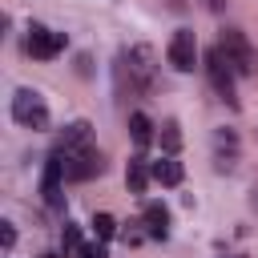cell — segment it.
Here are the masks:
<instances>
[{
    "instance_id": "6da1fadb",
    "label": "cell",
    "mask_w": 258,
    "mask_h": 258,
    "mask_svg": "<svg viewBox=\"0 0 258 258\" xmlns=\"http://www.w3.org/2000/svg\"><path fill=\"white\" fill-rule=\"evenodd\" d=\"M12 117H16V125H24V129H48V105H44V97H40L36 89H16V97H12Z\"/></svg>"
},
{
    "instance_id": "7a4b0ae2",
    "label": "cell",
    "mask_w": 258,
    "mask_h": 258,
    "mask_svg": "<svg viewBox=\"0 0 258 258\" xmlns=\"http://www.w3.org/2000/svg\"><path fill=\"white\" fill-rule=\"evenodd\" d=\"M218 48L226 52V60H230L238 73H254V69H258V52H254V44L246 40V32L226 28V32H222V40H218Z\"/></svg>"
},
{
    "instance_id": "3957f363",
    "label": "cell",
    "mask_w": 258,
    "mask_h": 258,
    "mask_svg": "<svg viewBox=\"0 0 258 258\" xmlns=\"http://www.w3.org/2000/svg\"><path fill=\"white\" fill-rule=\"evenodd\" d=\"M206 73H210V81H214V89H218V97L226 101V105H238V89H234V64L226 60V52L222 48H210L206 52Z\"/></svg>"
},
{
    "instance_id": "277c9868",
    "label": "cell",
    "mask_w": 258,
    "mask_h": 258,
    "mask_svg": "<svg viewBox=\"0 0 258 258\" xmlns=\"http://www.w3.org/2000/svg\"><path fill=\"white\" fill-rule=\"evenodd\" d=\"M60 157H64V177H69V181H89V177H97V173L105 169L97 145H81V149L60 153Z\"/></svg>"
},
{
    "instance_id": "5b68a950",
    "label": "cell",
    "mask_w": 258,
    "mask_h": 258,
    "mask_svg": "<svg viewBox=\"0 0 258 258\" xmlns=\"http://www.w3.org/2000/svg\"><path fill=\"white\" fill-rule=\"evenodd\" d=\"M169 64H173L177 73H189V69L198 64V40H194L189 28H177V32L169 36Z\"/></svg>"
},
{
    "instance_id": "8992f818",
    "label": "cell",
    "mask_w": 258,
    "mask_h": 258,
    "mask_svg": "<svg viewBox=\"0 0 258 258\" xmlns=\"http://www.w3.org/2000/svg\"><path fill=\"white\" fill-rule=\"evenodd\" d=\"M121 64L129 69V85H137V89H153V52L141 44V48H129L125 56H121Z\"/></svg>"
},
{
    "instance_id": "52a82bcc",
    "label": "cell",
    "mask_w": 258,
    "mask_h": 258,
    "mask_svg": "<svg viewBox=\"0 0 258 258\" xmlns=\"http://www.w3.org/2000/svg\"><path fill=\"white\" fill-rule=\"evenodd\" d=\"M60 48H64V32H52V28H40V24L28 28V52L36 60H52Z\"/></svg>"
},
{
    "instance_id": "ba28073f",
    "label": "cell",
    "mask_w": 258,
    "mask_h": 258,
    "mask_svg": "<svg viewBox=\"0 0 258 258\" xmlns=\"http://www.w3.org/2000/svg\"><path fill=\"white\" fill-rule=\"evenodd\" d=\"M60 181H64V157L52 153L44 161V177H40V194H44L48 206H60Z\"/></svg>"
},
{
    "instance_id": "9c48e42d",
    "label": "cell",
    "mask_w": 258,
    "mask_h": 258,
    "mask_svg": "<svg viewBox=\"0 0 258 258\" xmlns=\"http://www.w3.org/2000/svg\"><path fill=\"white\" fill-rule=\"evenodd\" d=\"M89 121H73L60 137H56V153H73V149H81V145H89Z\"/></svg>"
},
{
    "instance_id": "30bf717a",
    "label": "cell",
    "mask_w": 258,
    "mask_h": 258,
    "mask_svg": "<svg viewBox=\"0 0 258 258\" xmlns=\"http://www.w3.org/2000/svg\"><path fill=\"white\" fill-rule=\"evenodd\" d=\"M214 145H218V169H234V161H238V137L230 129H218Z\"/></svg>"
},
{
    "instance_id": "8fae6325",
    "label": "cell",
    "mask_w": 258,
    "mask_h": 258,
    "mask_svg": "<svg viewBox=\"0 0 258 258\" xmlns=\"http://www.w3.org/2000/svg\"><path fill=\"white\" fill-rule=\"evenodd\" d=\"M145 226H149L153 238H165V234H169V210H165L161 202H149V206H145Z\"/></svg>"
},
{
    "instance_id": "7c38bea8",
    "label": "cell",
    "mask_w": 258,
    "mask_h": 258,
    "mask_svg": "<svg viewBox=\"0 0 258 258\" xmlns=\"http://www.w3.org/2000/svg\"><path fill=\"white\" fill-rule=\"evenodd\" d=\"M149 173H153V169H145V161H141V157H133V161H129V169H125V185H129V194H145Z\"/></svg>"
},
{
    "instance_id": "4fadbf2b",
    "label": "cell",
    "mask_w": 258,
    "mask_h": 258,
    "mask_svg": "<svg viewBox=\"0 0 258 258\" xmlns=\"http://www.w3.org/2000/svg\"><path fill=\"white\" fill-rule=\"evenodd\" d=\"M129 137H133V145H137V149H145V145H149L153 125H149V117H145V113H133V117H129Z\"/></svg>"
},
{
    "instance_id": "5bb4252c",
    "label": "cell",
    "mask_w": 258,
    "mask_h": 258,
    "mask_svg": "<svg viewBox=\"0 0 258 258\" xmlns=\"http://www.w3.org/2000/svg\"><path fill=\"white\" fill-rule=\"evenodd\" d=\"M153 177H157L161 185H177V181H181V161H173V157L153 161Z\"/></svg>"
},
{
    "instance_id": "9a60e30c",
    "label": "cell",
    "mask_w": 258,
    "mask_h": 258,
    "mask_svg": "<svg viewBox=\"0 0 258 258\" xmlns=\"http://www.w3.org/2000/svg\"><path fill=\"white\" fill-rule=\"evenodd\" d=\"M93 234H97L101 242H109V238L117 234V222H113V214H93Z\"/></svg>"
},
{
    "instance_id": "2e32d148",
    "label": "cell",
    "mask_w": 258,
    "mask_h": 258,
    "mask_svg": "<svg viewBox=\"0 0 258 258\" xmlns=\"http://www.w3.org/2000/svg\"><path fill=\"white\" fill-rule=\"evenodd\" d=\"M161 145H165V153H177V145H181L177 121H165V125H161Z\"/></svg>"
},
{
    "instance_id": "e0dca14e",
    "label": "cell",
    "mask_w": 258,
    "mask_h": 258,
    "mask_svg": "<svg viewBox=\"0 0 258 258\" xmlns=\"http://www.w3.org/2000/svg\"><path fill=\"white\" fill-rule=\"evenodd\" d=\"M64 246H69V250H81V230L69 226V222H64Z\"/></svg>"
},
{
    "instance_id": "ac0fdd59",
    "label": "cell",
    "mask_w": 258,
    "mask_h": 258,
    "mask_svg": "<svg viewBox=\"0 0 258 258\" xmlns=\"http://www.w3.org/2000/svg\"><path fill=\"white\" fill-rule=\"evenodd\" d=\"M77 258H105V250H101V246H81Z\"/></svg>"
},
{
    "instance_id": "d6986e66",
    "label": "cell",
    "mask_w": 258,
    "mask_h": 258,
    "mask_svg": "<svg viewBox=\"0 0 258 258\" xmlns=\"http://www.w3.org/2000/svg\"><path fill=\"white\" fill-rule=\"evenodd\" d=\"M0 242H4V246H12V242H16V230H12L8 222H4V230H0Z\"/></svg>"
}]
</instances>
